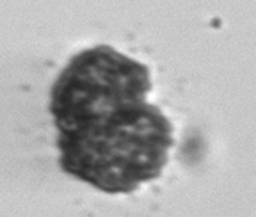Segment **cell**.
I'll use <instances>...</instances> for the list:
<instances>
[{
    "mask_svg": "<svg viewBox=\"0 0 256 217\" xmlns=\"http://www.w3.org/2000/svg\"><path fill=\"white\" fill-rule=\"evenodd\" d=\"M171 144L169 121L146 100L59 134L64 171L105 192H130L156 178L168 162Z\"/></svg>",
    "mask_w": 256,
    "mask_h": 217,
    "instance_id": "6da1fadb",
    "label": "cell"
},
{
    "mask_svg": "<svg viewBox=\"0 0 256 217\" xmlns=\"http://www.w3.org/2000/svg\"><path fill=\"white\" fill-rule=\"evenodd\" d=\"M148 70L108 46L86 50L72 59L52 91L59 134L73 132L134 102L146 100Z\"/></svg>",
    "mask_w": 256,
    "mask_h": 217,
    "instance_id": "7a4b0ae2",
    "label": "cell"
}]
</instances>
